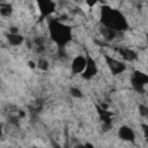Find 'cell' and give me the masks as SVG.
<instances>
[{
  "mask_svg": "<svg viewBox=\"0 0 148 148\" xmlns=\"http://www.w3.org/2000/svg\"><path fill=\"white\" fill-rule=\"evenodd\" d=\"M101 22L105 29L114 32L125 31L128 27L125 16L119 10L108 6H103L101 8Z\"/></svg>",
  "mask_w": 148,
  "mask_h": 148,
  "instance_id": "obj_1",
  "label": "cell"
},
{
  "mask_svg": "<svg viewBox=\"0 0 148 148\" xmlns=\"http://www.w3.org/2000/svg\"><path fill=\"white\" fill-rule=\"evenodd\" d=\"M118 136L123 141H134L135 132L130 126H121L118 131Z\"/></svg>",
  "mask_w": 148,
  "mask_h": 148,
  "instance_id": "obj_7",
  "label": "cell"
},
{
  "mask_svg": "<svg viewBox=\"0 0 148 148\" xmlns=\"http://www.w3.org/2000/svg\"><path fill=\"white\" fill-rule=\"evenodd\" d=\"M7 39L9 42L10 45L13 46H18L23 43V37L21 35H18L17 32H10L7 35Z\"/></svg>",
  "mask_w": 148,
  "mask_h": 148,
  "instance_id": "obj_8",
  "label": "cell"
},
{
  "mask_svg": "<svg viewBox=\"0 0 148 148\" xmlns=\"http://www.w3.org/2000/svg\"><path fill=\"white\" fill-rule=\"evenodd\" d=\"M99 0H86V2H87V5L89 6V7H94L97 2H98Z\"/></svg>",
  "mask_w": 148,
  "mask_h": 148,
  "instance_id": "obj_9",
  "label": "cell"
},
{
  "mask_svg": "<svg viewBox=\"0 0 148 148\" xmlns=\"http://www.w3.org/2000/svg\"><path fill=\"white\" fill-rule=\"evenodd\" d=\"M105 59H106V64H108V66H109V68H110V71L113 75L121 74L125 71V65L120 60H117V59L108 57V56L105 57Z\"/></svg>",
  "mask_w": 148,
  "mask_h": 148,
  "instance_id": "obj_5",
  "label": "cell"
},
{
  "mask_svg": "<svg viewBox=\"0 0 148 148\" xmlns=\"http://www.w3.org/2000/svg\"><path fill=\"white\" fill-rule=\"evenodd\" d=\"M37 2V6H38V9L39 12L46 16V15H50L54 12V8H56V5L52 0H36Z\"/></svg>",
  "mask_w": 148,
  "mask_h": 148,
  "instance_id": "obj_6",
  "label": "cell"
},
{
  "mask_svg": "<svg viewBox=\"0 0 148 148\" xmlns=\"http://www.w3.org/2000/svg\"><path fill=\"white\" fill-rule=\"evenodd\" d=\"M49 32L50 38L59 47H64L72 42V28L58 20H52L49 22Z\"/></svg>",
  "mask_w": 148,
  "mask_h": 148,
  "instance_id": "obj_2",
  "label": "cell"
},
{
  "mask_svg": "<svg viewBox=\"0 0 148 148\" xmlns=\"http://www.w3.org/2000/svg\"><path fill=\"white\" fill-rule=\"evenodd\" d=\"M1 135H2V125L0 124V138H1Z\"/></svg>",
  "mask_w": 148,
  "mask_h": 148,
  "instance_id": "obj_10",
  "label": "cell"
},
{
  "mask_svg": "<svg viewBox=\"0 0 148 148\" xmlns=\"http://www.w3.org/2000/svg\"><path fill=\"white\" fill-rule=\"evenodd\" d=\"M98 72V67L95 62V60L91 58V57H87V64H86V67L83 69V72L81 73L82 77L86 79V80H90L92 79Z\"/></svg>",
  "mask_w": 148,
  "mask_h": 148,
  "instance_id": "obj_3",
  "label": "cell"
},
{
  "mask_svg": "<svg viewBox=\"0 0 148 148\" xmlns=\"http://www.w3.org/2000/svg\"><path fill=\"white\" fill-rule=\"evenodd\" d=\"M87 64V57H83L81 54L74 57V59L72 60V65H71V69L73 74H81L86 67Z\"/></svg>",
  "mask_w": 148,
  "mask_h": 148,
  "instance_id": "obj_4",
  "label": "cell"
}]
</instances>
